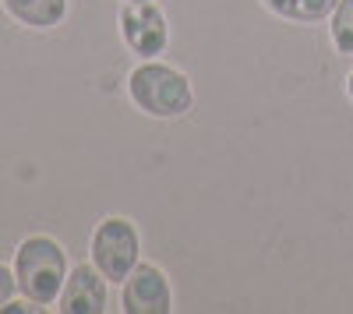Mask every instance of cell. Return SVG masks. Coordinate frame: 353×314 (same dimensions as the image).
<instances>
[{
	"label": "cell",
	"instance_id": "7",
	"mask_svg": "<svg viewBox=\"0 0 353 314\" xmlns=\"http://www.w3.org/2000/svg\"><path fill=\"white\" fill-rule=\"evenodd\" d=\"M4 8L11 18L32 28H53L68 14V0H4Z\"/></svg>",
	"mask_w": 353,
	"mask_h": 314
},
{
	"label": "cell",
	"instance_id": "1",
	"mask_svg": "<svg viewBox=\"0 0 353 314\" xmlns=\"http://www.w3.org/2000/svg\"><path fill=\"white\" fill-rule=\"evenodd\" d=\"M14 279H18V290L25 293V300H32L39 307L53 304L61 297L64 279H68L64 247L50 237L21 240V247L14 254Z\"/></svg>",
	"mask_w": 353,
	"mask_h": 314
},
{
	"label": "cell",
	"instance_id": "11",
	"mask_svg": "<svg viewBox=\"0 0 353 314\" xmlns=\"http://www.w3.org/2000/svg\"><path fill=\"white\" fill-rule=\"evenodd\" d=\"M28 304H32V300H28ZM28 304H4V307H0V311H4V314H36L39 307H28Z\"/></svg>",
	"mask_w": 353,
	"mask_h": 314
},
{
	"label": "cell",
	"instance_id": "12",
	"mask_svg": "<svg viewBox=\"0 0 353 314\" xmlns=\"http://www.w3.org/2000/svg\"><path fill=\"white\" fill-rule=\"evenodd\" d=\"M346 89H350V96H353V74H350V81H346Z\"/></svg>",
	"mask_w": 353,
	"mask_h": 314
},
{
	"label": "cell",
	"instance_id": "4",
	"mask_svg": "<svg viewBox=\"0 0 353 314\" xmlns=\"http://www.w3.org/2000/svg\"><path fill=\"white\" fill-rule=\"evenodd\" d=\"M121 32L128 46L141 56H156L166 50V18L152 0H128V8L121 11Z\"/></svg>",
	"mask_w": 353,
	"mask_h": 314
},
{
	"label": "cell",
	"instance_id": "5",
	"mask_svg": "<svg viewBox=\"0 0 353 314\" xmlns=\"http://www.w3.org/2000/svg\"><path fill=\"white\" fill-rule=\"evenodd\" d=\"M121 307L128 314H170L173 293H170L166 275L156 265H134V272L124 279Z\"/></svg>",
	"mask_w": 353,
	"mask_h": 314
},
{
	"label": "cell",
	"instance_id": "3",
	"mask_svg": "<svg viewBox=\"0 0 353 314\" xmlns=\"http://www.w3.org/2000/svg\"><path fill=\"white\" fill-rule=\"evenodd\" d=\"M138 254H141V244H138V230L121 219V216H110L96 226L92 233V265L113 279V282H124L134 265H138Z\"/></svg>",
	"mask_w": 353,
	"mask_h": 314
},
{
	"label": "cell",
	"instance_id": "10",
	"mask_svg": "<svg viewBox=\"0 0 353 314\" xmlns=\"http://www.w3.org/2000/svg\"><path fill=\"white\" fill-rule=\"evenodd\" d=\"M14 290H18V279H14L4 265H0V307H4V304L14 297Z\"/></svg>",
	"mask_w": 353,
	"mask_h": 314
},
{
	"label": "cell",
	"instance_id": "2",
	"mask_svg": "<svg viewBox=\"0 0 353 314\" xmlns=\"http://www.w3.org/2000/svg\"><path fill=\"white\" fill-rule=\"evenodd\" d=\"M131 99L138 109H145L149 117H184L191 109L194 96H191V81L166 64H141L131 71Z\"/></svg>",
	"mask_w": 353,
	"mask_h": 314
},
{
	"label": "cell",
	"instance_id": "8",
	"mask_svg": "<svg viewBox=\"0 0 353 314\" xmlns=\"http://www.w3.org/2000/svg\"><path fill=\"white\" fill-rule=\"evenodd\" d=\"M265 4L290 21H321L329 11H336L339 0H265Z\"/></svg>",
	"mask_w": 353,
	"mask_h": 314
},
{
	"label": "cell",
	"instance_id": "9",
	"mask_svg": "<svg viewBox=\"0 0 353 314\" xmlns=\"http://www.w3.org/2000/svg\"><path fill=\"white\" fill-rule=\"evenodd\" d=\"M332 43L339 53H353V0H339L332 11Z\"/></svg>",
	"mask_w": 353,
	"mask_h": 314
},
{
	"label": "cell",
	"instance_id": "6",
	"mask_svg": "<svg viewBox=\"0 0 353 314\" xmlns=\"http://www.w3.org/2000/svg\"><path fill=\"white\" fill-rule=\"evenodd\" d=\"M106 275L96 265H78L68 279L64 290L57 297L61 314H103L106 311Z\"/></svg>",
	"mask_w": 353,
	"mask_h": 314
}]
</instances>
